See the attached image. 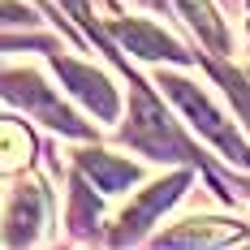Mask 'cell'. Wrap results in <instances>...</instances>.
<instances>
[{
	"mask_svg": "<svg viewBox=\"0 0 250 250\" xmlns=\"http://www.w3.org/2000/svg\"><path fill=\"white\" fill-rule=\"evenodd\" d=\"M52 65H56V74L65 78V86L74 91L78 100L86 104L100 121H117L121 117V100H117V86L108 82L104 74L95 69H86V65H78V61H65L61 52H52Z\"/></svg>",
	"mask_w": 250,
	"mask_h": 250,
	"instance_id": "obj_5",
	"label": "cell"
},
{
	"mask_svg": "<svg viewBox=\"0 0 250 250\" xmlns=\"http://www.w3.org/2000/svg\"><path fill=\"white\" fill-rule=\"evenodd\" d=\"M125 143L138 147L143 155H151V160H190L194 164V151L177 138L173 121L164 117L160 104L151 100L147 86L134 91V112H129V125H125Z\"/></svg>",
	"mask_w": 250,
	"mask_h": 250,
	"instance_id": "obj_2",
	"label": "cell"
},
{
	"mask_svg": "<svg viewBox=\"0 0 250 250\" xmlns=\"http://www.w3.org/2000/svg\"><path fill=\"white\" fill-rule=\"evenodd\" d=\"M48 225V194L43 186H18L9 194V211H4V246H30L39 242V233Z\"/></svg>",
	"mask_w": 250,
	"mask_h": 250,
	"instance_id": "obj_6",
	"label": "cell"
},
{
	"mask_svg": "<svg viewBox=\"0 0 250 250\" xmlns=\"http://www.w3.org/2000/svg\"><path fill=\"white\" fill-rule=\"evenodd\" d=\"M211 74L220 78V86H225V91H229V100L237 104V112H242V117H246V121H250V86H246V82H242V78H237V74H229L225 65H211Z\"/></svg>",
	"mask_w": 250,
	"mask_h": 250,
	"instance_id": "obj_12",
	"label": "cell"
},
{
	"mask_svg": "<svg viewBox=\"0 0 250 250\" xmlns=\"http://www.w3.org/2000/svg\"><path fill=\"white\" fill-rule=\"evenodd\" d=\"M30 160V134H26L18 121H4V168H22Z\"/></svg>",
	"mask_w": 250,
	"mask_h": 250,
	"instance_id": "obj_11",
	"label": "cell"
},
{
	"mask_svg": "<svg viewBox=\"0 0 250 250\" xmlns=\"http://www.w3.org/2000/svg\"><path fill=\"white\" fill-rule=\"evenodd\" d=\"M181 4V13H186V22L199 30L203 39L211 43V52H229V30H225V18L216 13V4L211 0H177Z\"/></svg>",
	"mask_w": 250,
	"mask_h": 250,
	"instance_id": "obj_10",
	"label": "cell"
},
{
	"mask_svg": "<svg viewBox=\"0 0 250 250\" xmlns=\"http://www.w3.org/2000/svg\"><path fill=\"white\" fill-rule=\"evenodd\" d=\"M61 4L69 9V18H74L78 26H86V30H91V35H95V39L104 43V26L95 22V13H91V4H86V0H61Z\"/></svg>",
	"mask_w": 250,
	"mask_h": 250,
	"instance_id": "obj_13",
	"label": "cell"
},
{
	"mask_svg": "<svg viewBox=\"0 0 250 250\" xmlns=\"http://www.w3.org/2000/svg\"><path fill=\"white\" fill-rule=\"evenodd\" d=\"M108 30H112V35H117L134 56H143V61H177V65H186V61H190V52L181 48L177 39H168L160 26H151V22L125 18V22H108Z\"/></svg>",
	"mask_w": 250,
	"mask_h": 250,
	"instance_id": "obj_7",
	"label": "cell"
},
{
	"mask_svg": "<svg viewBox=\"0 0 250 250\" xmlns=\"http://www.w3.org/2000/svg\"><path fill=\"white\" fill-rule=\"evenodd\" d=\"M78 168L91 177L95 190H104V194H121L125 186L138 181V164L117 160V155H108V151H78Z\"/></svg>",
	"mask_w": 250,
	"mask_h": 250,
	"instance_id": "obj_9",
	"label": "cell"
},
{
	"mask_svg": "<svg viewBox=\"0 0 250 250\" xmlns=\"http://www.w3.org/2000/svg\"><path fill=\"white\" fill-rule=\"evenodd\" d=\"M4 100L22 104L30 117H39L43 125L61 129V134H74V138L91 134V125H82L61 100H52V91L39 82V74H30V69H26V74H22V69H9V74H4Z\"/></svg>",
	"mask_w": 250,
	"mask_h": 250,
	"instance_id": "obj_3",
	"label": "cell"
},
{
	"mask_svg": "<svg viewBox=\"0 0 250 250\" xmlns=\"http://www.w3.org/2000/svg\"><path fill=\"white\" fill-rule=\"evenodd\" d=\"M186 186H190V173H177V177H168V181L147 186V190H143V194L121 211V220H117V229H112V242H117V246L138 242V237L160 220V211H164V207H173V203L181 199V190H186Z\"/></svg>",
	"mask_w": 250,
	"mask_h": 250,
	"instance_id": "obj_4",
	"label": "cell"
},
{
	"mask_svg": "<svg viewBox=\"0 0 250 250\" xmlns=\"http://www.w3.org/2000/svg\"><path fill=\"white\" fill-rule=\"evenodd\" d=\"M242 237V225L233 220H211V216H190L173 225L168 233H160L155 242L160 246H220V242H237Z\"/></svg>",
	"mask_w": 250,
	"mask_h": 250,
	"instance_id": "obj_8",
	"label": "cell"
},
{
	"mask_svg": "<svg viewBox=\"0 0 250 250\" xmlns=\"http://www.w3.org/2000/svg\"><path fill=\"white\" fill-rule=\"evenodd\" d=\"M155 82H160V86H164V95H168V100H173L177 108L190 117V125H194L199 134H207V138L225 151L233 164L250 168V143L233 129V121H225V117L211 108V100L203 95L194 82H186V78H177V74H164V69H160V78H155Z\"/></svg>",
	"mask_w": 250,
	"mask_h": 250,
	"instance_id": "obj_1",
	"label": "cell"
}]
</instances>
